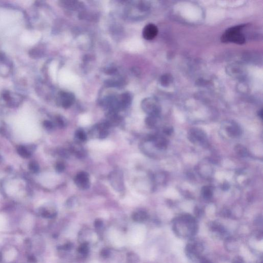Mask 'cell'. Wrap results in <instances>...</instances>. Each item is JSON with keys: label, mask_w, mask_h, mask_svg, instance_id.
Wrapping results in <instances>:
<instances>
[{"label": "cell", "mask_w": 263, "mask_h": 263, "mask_svg": "<svg viewBox=\"0 0 263 263\" xmlns=\"http://www.w3.org/2000/svg\"><path fill=\"white\" fill-rule=\"evenodd\" d=\"M245 26V25L242 24L229 28L221 37V41L224 43H233L239 45L244 44L245 43V37L242 31Z\"/></svg>", "instance_id": "obj_1"}, {"label": "cell", "mask_w": 263, "mask_h": 263, "mask_svg": "<svg viewBox=\"0 0 263 263\" xmlns=\"http://www.w3.org/2000/svg\"><path fill=\"white\" fill-rule=\"evenodd\" d=\"M235 150H236V152L237 153V154L240 155V156H245L247 155V149L242 146L237 145L235 148Z\"/></svg>", "instance_id": "obj_14"}, {"label": "cell", "mask_w": 263, "mask_h": 263, "mask_svg": "<svg viewBox=\"0 0 263 263\" xmlns=\"http://www.w3.org/2000/svg\"><path fill=\"white\" fill-rule=\"evenodd\" d=\"M146 124L150 126V127H153V126H154L155 124H156L155 117L150 116V117L146 118Z\"/></svg>", "instance_id": "obj_17"}, {"label": "cell", "mask_w": 263, "mask_h": 263, "mask_svg": "<svg viewBox=\"0 0 263 263\" xmlns=\"http://www.w3.org/2000/svg\"><path fill=\"white\" fill-rule=\"evenodd\" d=\"M158 33V28L155 25L150 23L145 26L142 31V36L146 40H151L156 37Z\"/></svg>", "instance_id": "obj_4"}, {"label": "cell", "mask_w": 263, "mask_h": 263, "mask_svg": "<svg viewBox=\"0 0 263 263\" xmlns=\"http://www.w3.org/2000/svg\"><path fill=\"white\" fill-rule=\"evenodd\" d=\"M147 218V214L143 211H138L133 213L132 215L133 219L136 222H143V221L146 220Z\"/></svg>", "instance_id": "obj_9"}, {"label": "cell", "mask_w": 263, "mask_h": 263, "mask_svg": "<svg viewBox=\"0 0 263 263\" xmlns=\"http://www.w3.org/2000/svg\"><path fill=\"white\" fill-rule=\"evenodd\" d=\"M44 125L47 129H52L53 128V124L49 121H45Z\"/></svg>", "instance_id": "obj_21"}, {"label": "cell", "mask_w": 263, "mask_h": 263, "mask_svg": "<svg viewBox=\"0 0 263 263\" xmlns=\"http://www.w3.org/2000/svg\"><path fill=\"white\" fill-rule=\"evenodd\" d=\"M76 135L77 138L81 141H85L86 139V134L82 130L77 131Z\"/></svg>", "instance_id": "obj_16"}, {"label": "cell", "mask_w": 263, "mask_h": 263, "mask_svg": "<svg viewBox=\"0 0 263 263\" xmlns=\"http://www.w3.org/2000/svg\"><path fill=\"white\" fill-rule=\"evenodd\" d=\"M228 134L231 137L239 136L242 133V130L239 125L236 124H231L226 129Z\"/></svg>", "instance_id": "obj_7"}, {"label": "cell", "mask_w": 263, "mask_h": 263, "mask_svg": "<svg viewBox=\"0 0 263 263\" xmlns=\"http://www.w3.org/2000/svg\"><path fill=\"white\" fill-rule=\"evenodd\" d=\"M164 132L166 134V135H170L172 134L173 132V128H167L164 129Z\"/></svg>", "instance_id": "obj_25"}, {"label": "cell", "mask_w": 263, "mask_h": 263, "mask_svg": "<svg viewBox=\"0 0 263 263\" xmlns=\"http://www.w3.org/2000/svg\"><path fill=\"white\" fill-rule=\"evenodd\" d=\"M233 263H243V261L240 257H237L236 258L234 259Z\"/></svg>", "instance_id": "obj_26"}, {"label": "cell", "mask_w": 263, "mask_h": 263, "mask_svg": "<svg viewBox=\"0 0 263 263\" xmlns=\"http://www.w3.org/2000/svg\"><path fill=\"white\" fill-rule=\"evenodd\" d=\"M64 169H65L64 165L62 164H61V163L57 164V166H56V170L58 172H62V171H63Z\"/></svg>", "instance_id": "obj_20"}, {"label": "cell", "mask_w": 263, "mask_h": 263, "mask_svg": "<svg viewBox=\"0 0 263 263\" xmlns=\"http://www.w3.org/2000/svg\"><path fill=\"white\" fill-rule=\"evenodd\" d=\"M110 255V251L107 249H104L101 251V255L104 258H107Z\"/></svg>", "instance_id": "obj_24"}, {"label": "cell", "mask_w": 263, "mask_h": 263, "mask_svg": "<svg viewBox=\"0 0 263 263\" xmlns=\"http://www.w3.org/2000/svg\"><path fill=\"white\" fill-rule=\"evenodd\" d=\"M88 251H89L88 244L86 243L81 244L78 248V252L80 254H81L82 255H87L88 253Z\"/></svg>", "instance_id": "obj_13"}, {"label": "cell", "mask_w": 263, "mask_h": 263, "mask_svg": "<svg viewBox=\"0 0 263 263\" xmlns=\"http://www.w3.org/2000/svg\"><path fill=\"white\" fill-rule=\"evenodd\" d=\"M200 263H211L209 260H207L206 258H201L200 259Z\"/></svg>", "instance_id": "obj_27"}, {"label": "cell", "mask_w": 263, "mask_h": 263, "mask_svg": "<svg viewBox=\"0 0 263 263\" xmlns=\"http://www.w3.org/2000/svg\"><path fill=\"white\" fill-rule=\"evenodd\" d=\"M62 106L65 108H68L73 103L74 96L70 93H63L61 95Z\"/></svg>", "instance_id": "obj_6"}, {"label": "cell", "mask_w": 263, "mask_h": 263, "mask_svg": "<svg viewBox=\"0 0 263 263\" xmlns=\"http://www.w3.org/2000/svg\"><path fill=\"white\" fill-rule=\"evenodd\" d=\"M29 169L33 173H37L39 171V166L37 163L32 161L29 164Z\"/></svg>", "instance_id": "obj_15"}, {"label": "cell", "mask_w": 263, "mask_h": 263, "mask_svg": "<svg viewBox=\"0 0 263 263\" xmlns=\"http://www.w3.org/2000/svg\"><path fill=\"white\" fill-rule=\"evenodd\" d=\"M259 116H260L261 118H262V117H263V111H262V110H261L260 113H259Z\"/></svg>", "instance_id": "obj_29"}, {"label": "cell", "mask_w": 263, "mask_h": 263, "mask_svg": "<svg viewBox=\"0 0 263 263\" xmlns=\"http://www.w3.org/2000/svg\"><path fill=\"white\" fill-rule=\"evenodd\" d=\"M155 143L156 146L160 149H164L167 147L168 141L163 137L155 138Z\"/></svg>", "instance_id": "obj_10"}, {"label": "cell", "mask_w": 263, "mask_h": 263, "mask_svg": "<svg viewBox=\"0 0 263 263\" xmlns=\"http://www.w3.org/2000/svg\"><path fill=\"white\" fill-rule=\"evenodd\" d=\"M172 82V77L170 75H163L160 78L161 85L164 86H168Z\"/></svg>", "instance_id": "obj_12"}, {"label": "cell", "mask_w": 263, "mask_h": 263, "mask_svg": "<svg viewBox=\"0 0 263 263\" xmlns=\"http://www.w3.org/2000/svg\"><path fill=\"white\" fill-rule=\"evenodd\" d=\"M75 181L77 185L81 188L86 189L89 187L88 174L85 172L78 173L75 178Z\"/></svg>", "instance_id": "obj_5"}, {"label": "cell", "mask_w": 263, "mask_h": 263, "mask_svg": "<svg viewBox=\"0 0 263 263\" xmlns=\"http://www.w3.org/2000/svg\"><path fill=\"white\" fill-rule=\"evenodd\" d=\"M103 225V221L100 220V219H97L96 221H95V226L97 228H101Z\"/></svg>", "instance_id": "obj_23"}, {"label": "cell", "mask_w": 263, "mask_h": 263, "mask_svg": "<svg viewBox=\"0 0 263 263\" xmlns=\"http://www.w3.org/2000/svg\"><path fill=\"white\" fill-rule=\"evenodd\" d=\"M128 260L130 261L131 262H133V263H135V262H136L137 261V259H138V257L137 256L136 254H129V255H128Z\"/></svg>", "instance_id": "obj_18"}, {"label": "cell", "mask_w": 263, "mask_h": 263, "mask_svg": "<svg viewBox=\"0 0 263 263\" xmlns=\"http://www.w3.org/2000/svg\"><path fill=\"white\" fill-rule=\"evenodd\" d=\"M201 194L205 199L209 200L213 195L212 188L209 186H205L201 189Z\"/></svg>", "instance_id": "obj_11"}, {"label": "cell", "mask_w": 263, "mask_h": 263, "mask_svg": "<svg viewBox=\"0 0 263 263\" xmlns=\"http://www.w3.org/2000/svg\"><path fill=\"white\" fill-rule=\"evenodd\" d=\"M32 148H28L23 146H20L17 149V152L18 154L24 158H28L30 157L31 155V150Z\"/></svg>", "instance_id": "obj_8"}, {"label": "cell", "mask_w": 263, "mask_h": 263, "mask_svg": "<svg viewBox=\"0 0 263 263\" xmlns=\"http://www.w3.org/2000/svg\"><path fill=\"white\" fill-rule=\"evenodd\" d=\"M229 185L227 184V183H225V184H224L223 186H222V189H225V190H227V189L229 188Z\"/></svg>", "instance_id": "obj_28"}, {"label": "cell", "mask_w": 263, "mask_h": 263, "mask_svg": "<svg viewBox=\"0 0 263 263\" xmlns=\"http://www.w3.org/2000/svg\"><path fill=\"white\" fill-rule=\"evenodd\" d=\"M107 135H108V132L107 131L105 130L104 128H103V130H101L100 132L99 137L100 138H104L107 136Z\"/></svg>", "instance_id": "obj_19"}, {"label": "cell", "mask_w": 263, "mask_h": 263, "mask_svg": "<svg viewBox=\"0 0 263 263\" xmlns=\"http://www.w3.org/2000/svg\"><path fill=\"white\" fill-rule=\"evenodd\" d=\"M143 110L150 115L156 117L160 113V106L157 101L153 98L145 99L142 103Z\"/></svg>", "instance_id": "obj_2"}, {"label": "cell", "mask_w": 263, "mask_h": 263, "mask_svg": "<svg viewBox=\"0 0 263 263\" xmlns=\"http://www.w3.org/2000/svg\"><path fill=\"white\" fill-rule=\"evenodd\" d=\"M73 247V244L71 243H68V244H65L62 247H60V249H63V250H70Z\"/></svg>", "instance_id": "obj_22"}, {"label": "cell", "mask_w": 263, "mask_h": 263, "mask_svg": "<svg viewBox=\"0 0 263 263\" xmlns=\"http://www.w3.org/2000/svg\"><path fill=\"white\" fill-rule=\"evenodd\" d=\"M188 138L191 142L203 145L206 141L207 137L203 131L198 128H192L189 132Z\"/></svg>", "instance_id": "obj_3"}]
</instances>
